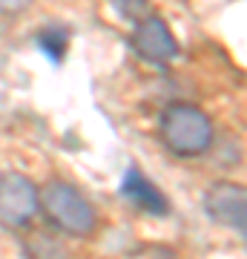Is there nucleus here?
I'll use <instances>...</instances> for the list:
<instances>
[{
	"mask_svg": "<svg viewBox=\"0 0 247 259\" xmlns=\"http://www.w3.org/2000/svg\"><path fill=\"white\" fill-rule=\"evenodd\" d=\"M37 202L46 222L66 236L86 239L98 228V213L92 202L69 182H49L43 190H37Z\"/></svg>",
	"mask_w": 247,
	"mask_h": 259,
	"instance_id": "nucleus-1",
	"label": "nucleus"
},
{
	"mask_svg": "<svg viewBox=\"0 0 247 259\" xmlns=\"http://www.w3.org/2000/svg\"><path fill=\"white\" fill-rule=\"evenodd\" d=\"M161 141L178 158L204 156L213 147V121L195 104H170L161 112Z\"/></svg>",
	"mask_w": 247,
	"mask_h": 259,
	"instance_id": "nucleus-2",
	"label": "nucleus"
},
{
	"mask_svg": "<svg viewBox=\"0 0 247 259\" xmlns=\"http://www.w3.org/2000/svg\"><path fill=\"white\" fill-rule=\"evenodd\" d=\"M40 213L35 182L23 173H0V228L20 231L29 228L32 219Z\"/></svg>",
	"mask_w": 247,
	"mask_h": 259,
	"instance_id": "nucleus-3",
	"label": "nucleus"
},
{
	"mask_svg": "<svg viewBox=\"0 0 247 259\" xmlns=\"http://www.w3.org/2000/svg\"><path fill=\"white\" fill-rule=\"evenodd\" d=\"M129 44L135 49V55L144 58L146 64H170L181 52L173 29L167 26V20L161 15H144V18H138Z\"/></svg>",
	"mask_w": 247,
	"mask_h": 259,
	"instance_id": "nucleus-4",
	"label": "nucleus"
},
{
	"mask_svg": "<svg viewBox=\"0 0 247 259\" xmlns=\"http://www.w3.org/2000/svg\"><path fill=\"white\" fill-rule=\"evenodd\" d=\"M204 213L216 225L244 236L247 231V193L236 182H216L204 193Z\"/></svg>",
	"mask_w": 247,
	"mask_h": 259,
	"instance_id": "nucleus-5",
	"label": "nucleus"
},
{
	"mask_svg": "<svg viewBox=\"0 0 247 259\" xmlns=\"http://www.w3.org/2000/svg\"><path fill=\"white\" fill-rule=\"evenodd\" d=\"M118 193L127 199L138 213H146V216H170L173 213V204L170 199L164 196V190L153 182L150 176H144L135 164H129L121 176V185H118Z\"/></svg>",
	"mask_w": 247,
	"mask_h": 259,
	"instance_id": "nucleus-6",
	"label": "nucleus"
},
{
	"mask_svg": "<svg viewBox=\"0 0 247 259\" xmlns=\"http://www.w3.org/2000/svg\"><path fill=\"white\" fill-rule=\"evenodd\" d=\"M35 44L52 64H61L66 49H69V29L61 26V23H49L35 35Z\"/></svg>",
	"mask_w": 247,
	"mask_h": 259,
	"instance_id": "nucleus-7",
	"label": "nucleus"
},
{
	"mask_svg": "<svg viewBox=\"0 0 247 259\" xmlns=\"http://www.w3.org/2000/svg\"><path fill=\"white\" fill-rule=\"evenodd\" d=\"M110 3H112V9L118 12L124 20H138V18H144L146 6H150V0H110Z\"/></svg>",
	"mask_w": 247,
	"mask_h": 259,
	"instance_id": "nucleus-8",
	"label": "nucleus"
},
{
	"mask_svg": "<svg viewBox=\"0 0 247 259\" xmlns=\"http://www.w3.org/2000/svg\"><path fill=\"white\" fill-rule=\"evenodd\" d=\"M32 6V0H0V15H20Z\"/></svg>",
	"mask_w": 247,
	"mask_h": 259,
	"instance_id": "nucleus-9",
	"label": "nucleus"
}]
</instances>
